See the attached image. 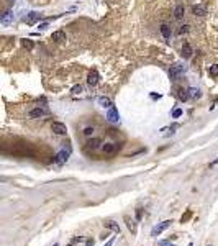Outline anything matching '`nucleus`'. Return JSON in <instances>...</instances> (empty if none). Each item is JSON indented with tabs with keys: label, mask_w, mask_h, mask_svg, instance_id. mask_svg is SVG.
<instances>
[{
	"label": "nucleus",
	"mask_w": 218,
	"mask_h": 246,
	"mask_svg": "<svg viewBox=\"0 0 218 246\" xmlns=\"http://www.w3.org/2000/svg\"><path fill=\"white\" fill-rule=\"evenodd\" d=\"M180 54H182V57H184V59H189V57L192 56V48H190V45H189V43H184V45H182V49H180Z\"/></svg>",
	"instance_id": "f8f14e48"
},
{
	"label": "nucleus",
	"mask_w": 218,
	"mask_h": 246,
	"mask_svg": "<svg viewBox=\"0 0 218 246\" xmlns=\"http://www.w3.org/2000/svg\"><path fill=\"white\" fill-rule=\"evenodd\" d=\"M98 105L104 107V108H112V107H113L112 100L108 99V97H98Z\"/></svg>",
	"instance_id": "dca6fc26"
},
{
	"label": "nucleus",
	"mask_w": 218,
	"mask_h": 246,
	"mask_svg": "<svg viewBox=\"0 0 218 246\" xmlns=\"http://www.w3.org/2000/svg\"><path fill=\"white\" fill-rule=\"evenodd\" d=\"M208 72H210V76H212V77H218V64H213V66H210Z\"/></svg>",
	"instance_id": "412c9836"
},
{
	"label": "nucleus",
	"mask_w": 218,
	"mask_h": 246,
	"mask_svg": "<svg viewBox=\"0 0 218 246\" xmlns=\"http://www.w3.org/2000/svg\"><path fill=\"white\" fill-rule=\"evenodd\" d=\"M67 159H69V151H66V149H61L59 153L54 156V161H56L57 164H64Z\"/></svg>",
	"instance_id": "6e6552de"
},
{
	"label": "nucleus",
	"mask_w": 218,
	"mask_h": 246,
	"mask_svg": "<svg viewBox=\"0 0 218 246\" xmlns=\"http://www.w3.org/2000/svg\"><path fill=\"white\" fill-rule=\"evenodd\" d=\"M85 246H93V240H87Z\"/></svg>",
	"instance_id": "7c9ffc66"
},
{
	"label": "nucleus",
	"mask_w": 218,
	"mask_h": 246,
	"mask_svg": "<svg viewBox=\"0 0 218 246\" xmlns=\"http://www.w3.org/2000/svg\"><path fill=\"white\" fill-rule=\"evenodd\" d=\"M100 140L98 138H92V140H89L87 141V148H90V149H97L98 146H100Z\"/></svg>",
	"instance_id": "6ab92c4d"
},
{
	"label": "nucleus",
	"mask_w": 218,
	"mask_h": 246,
	"mask_svg": "<svg viewBox=\"0 0 218 246\" xmlns=\"http://www.w3.org/2000/svg\"><path fill=\"white\" fill-rule=\"evenodd\" d=\"M161 35L164 36L166 40H169V38H171V35H172V31H171V28H169V25H161Z\"/></svg>",
	"instance_id": "a211bd4d"
},
{
	"label": "nucleus",
	"mask_w": 218,
	"mask_h": 246,
	"mask_svg": "<svg viewBox=\"0 0 218 246\" xmlns=\"http://www.w3.org/2000/svg\"><path fill=\"white\" fill-rule=\"evenodd\" d=\"M189 92H190V97H194V99H199V97L202 95L200 90H199V89H194V87H192V89H189Z\"/></svg>",
	"instance_id": "5701e85b"
},
{
	"label": "nucleus",
	"mask_w": 218,
	"mask_h": 246,
	"mask_svg": "<svg viewBox=\"0 0 218 246\" xmlns=\"http://www.w3.org/2000/svg\"><path fill=\"white\" fill-rule=\"evenodd\" d=\"M84 135H85V136H92V135H93V128L87 126V128L84 130Z\"/></svg>",
	"instance_id": "bb28decb"
},
{
	"label": "nucleus",
	"mask_w": 218,
	"mask_h": 246,
	"mask_svg": "<svg viewBox=\"0 0 218 246\" xmlns=\"http://www.w3.org/2000/svg\"><path fill=\"white\" fill-rule=\"evenodd\" d=\"M113 243H115V238H110V240H108L104 246H113Z\"/></svg>",
	"instance_id": "c756f323"
},
{
	"label": "nucleus",
	"mask_w": 218,
	"mask_h": 246,
	"mask_svg": "<svg viewBox=\"0 0 218 246\" xmlns=\"http://www.w3.org/2000/svg\"><path fill=\"white\" fill-rule=\"evenodd\" d=\"M30 118H41V117H45V115H48V108H41V107H36L33 108V110H30Z\"/></svg>",
	"instance_id": "39448f33"
},
{
	"label": "nucleus",
	"mask_w": 218,
	"mask_h": 246,
	"mask_svg": "<svg viewBox=\"0 0 218 246\" xmlns=\"http://www.w3.org/2000/svg\"><path fill=\"white\" fill-rule=\"evenodd\" d=\"M189 97H190V92L185 90V89H179V99L182 100V102H185V100H189Z\"/></svg>",
	"instance_id": "aec40b11"
},
{
	"label": "nucleus",
	"mask_w": 218,
	"mask_h": 246,
	"mask_svg": "<svg viewBox=\"0 0 218 246\" xmlns=\"http://www.w3.org/2000/svg\"><path fill=\"white\" fill-rule=\"evenodd\" d=\"M192 12H194V15L203 17V15H207V7H203V5H194L192 7Z\"/></svg>",
	"instance_id": "ddd939ff"
},
{
	"label": "nucleus",
	"mask_w": 218,
	"mask_h": 246,
	"mask_svg": "<svg viewBox=\"0 0 218 246\" xmlns=\"http://www.w3.org/2000/svg\"><path fill=\"white\" fill-rule=\"evenodd\" d=\"M180 115H182V110H180V108H176V110L172 112V118H179Z\"/></svg>",
	"instance_id": "a878e982"
},
{
	"label": "nucleus",
	"mask_w": 218,
	"mask_h": 246,
	"mask_svg": "<svg viewBox=\"0 0 218 246\" xmlns=\"http://www.w3.org/2000/svg\"><path fill=\"white\" fill-rule=\"evenodd\" d=\"M125 222H126V227H128V230L131 231L133 235H136V231H138V225H136V222H135L133 218H130L128 215L125 217Z\"/></svg>",
	"instance_id": "9b49d317"
},
{
	"label": "nucleus",
	"mask_w": 218,
	"mask_h": 246,
	"mask_svg": "<svg viewBox=\"0 0 218 246\" xmlns=\"http://www.w3.org/2000/svg\"><path fill=\"white\" fill-rule=\"evenodd\" d=\"M40 18H41V15H40V13H35V12H31V13H28V15L25 17V21H26L28 25H35V23H36V21H38Z\"/></svg>",
	"instance_id": "9d476101"
},
{
	"label": "nucleus",
	"mask_w": 218,
	"mask_h": 246,
	"mask_svg": "<svg viewBox=\"0 0 218 246\" xmlns=\"http://www.w3.org/2000/svg\"><path fill=\"white\" fill-rule=\"evenodd\" d=\"M171 223H172L171 220H166V222H161V223H157V225H156L154 228L151 230V236H159V235H161L164 230H167V228L171 227Z\"/></svg>",
	"instance_id": "f257e3e1"
},
{
	"label": "nucleus",
	"mask_w": 218,
	"mask_h": 246,
	"mask_svg": "<svg viewBox=\"0 0 218 246\" xmlns=\"http://www.w3.org/2000/svg\"><path fill=\"white\" fill-rule=\"evenodd\" d=\"M12 21H13V13H12L10 10H8V12H5L3 15H2V25L7 26V25H10Z\"/></svg>",
	"instance_id": "2eb2a0df"
},
{
	"label": "nucleus",
	"mask_w": 218,
	"mask_h": 246,
	"mask_svg": "<svg viewBox=\"0 0 218 246\" xmlns=\"http://www.w3.org/2000/svg\"><path fill=\"white\" fill-rule=\"evenodd\" d=\"M190 217H192V210H187V212L182 215V218H180V222H182V223H185V222H189V220H190Z\"/></svg>",
	"instance_id": "b1692460"
},
{
	"label": "nucleus",
	"mask_w": 218,
	"mask_h": 246,
	"mask_svg": "<svg viewBox=\"0 0 218 246\" xmlns=\"http://www.w3.org/2000/svg\"><path fill=\"white\" fill-rule=\"evenodd\" d=\"M182 72H184L182 64H174V66H171V69H169V77L172 79V81H177Z\"/></svg>",
	"instance_id": "f03ea898"
},
{
	"label": "nucleus",
	"mask_w": 218,
	"mask_h": 246,
	"mask_svg": "<svg viewBox=\"0 0 218 246\" xmlns=\"http://www.w3.org/2000/svg\"><path fill=\"white\" fill-rule=\"evenodd\" d=\"M51 131L62 136V135L67 133V128H66V125H64V123H61V121H53V123H51Z\"/></svg>",
	"instance_id": "7ed1b4c3"
},
{
	"label": "nucleus",
	"mask_w": 218,
	"mask_h": 246,
	"mask_svg": "<svg viewBox=\"0 0 218 246\" xmlns=\"http://www.w3.org/2000/svg\"><path fill=\"white\" fill-rule=\"evenodd\" d=\"M107 120L110 121V123H118V120H120V113H118V110H117V107L108 108V112H107Z\"/></svg>",
	"instance_id": "20e7f679"
},
{
	"label": "nucleus",
	"mask_w": 218,
	"mask_h": 246,
	"mask_svg": "<svg viewBox=\"0 0 218 246\" xmlns=\"http://www.w3.org/2000/svg\"><path fill=\"white\" fill-rule=\"evenodd\" d=\"M172 246H174V244H172Z\"/></svg>",
	"instance_id": "72a5a7b5"
},
{
	"label": "nucleus",
	"mask_w": 218,
	"mask_h": 246,
	"mask_svg": "<svg viewBox=\"0 0 218 246\" xmlns=\"http://www.w3.org/2000/svg\"><path fill=\"white\" fill-rule=\"evenodd\" d=\"M141 218H143V208L140 207V208H136V220L140 222Z\"/></svg>",
	"instance_id": "393cba45"
},
{
	"label": "nucleus",
	"mask_w": 218,
	"mask_h": 246,
	"mask_svg": "<svg viewBox=\"0 0 218 246\" xmlns=\"http://www.w3.org/2000/svg\"><path fill=\"white\" fill-rule=\"evenodd\" d=\"M184 13H185V7L184 5H177L176 10H174V17H176V20H182Z\"/></svg>",
	"instance_id": "4468645a"
},
{
	"label": "nucleus",
	"mask_w": 218,
	"mask_h": 246,
	"mask_svg": "<svg viewBox=\"0 0 218 246\" xmlns=\"http://www.w3.org/2000/svg\"><path fill=\"white\" fill-rule=\"evenodd\" d=\"M87 84H89L90 87H95V85L98 84V72L95 69L89 72V76H87Z\"/></svg>",
	"instance_id": "423d86ee"
},
{
	"label": "nucleus",
	"mask_w": 218,
	"mask_h": 246,
	"mask_svg": "<svg viewBox=\"0 0 218 246\" xmlns=\"http://www.w3.org/2000/svg\"><path fill=\"white\" fill-rule=\"evenodd\" d=\"M54 246H59V244H54Z\"/></svg>",
	"instance_id": "473e14b6"
},
{
	"label": "nucleus",
	"mask_w": 218,
	"mask_h": 246,
	"mask_svg": "<svg viewBox=\"0 0 218 246\" xmlns=\"http://www.w3.org/2000/svg\"><path fill=\"white\" fill-rule=\"evenodd\" d=\"M81 92H82L81 85H74V87H72V94H81Z\"/></svg>",
	"instance_id": "cd10ccee"
},
{
	"label": "nucleus",
	"mask_w": 218,
	"mask_h": 246,
	"mask_svg": "<svg viewBox=\"0 0 218 246\" xmlns=\"http://www.w3.org/2000/svg\"><path fill=\"white\" fill-rule=\"evenodd\" d=\"M105 227H107V228H110L112 231H115V233H118V235H120V225H118L117 222H112V220H108V222L105 223Z\"/></svg>",
	"instance_id": "f3484780"
},
{
	"label": "nucleus",
	"mask_w": 218,
	"mask_h": 246,
	"mask_svg": "<svg viewBox=\"0 0 218 246\" xmlns=\"http://www.w3.org/2000/svg\"><path fill=\"white\" fill-rule=\"evenodd\" d=\"M187 31H189V25H182V26H180V30H179L180 35H184V33H187Z\"/></svg>",
	"instance_id": "c85d7f7f"
},
{
	"label": "nucleus",
	"mask_w": 218,
	"mask_h": 246,
	"mask_svg": "<svg viewBox=\"0 0 218 246\" xmlns=\"http://www.w3.org/2000/svg\"><path fill=\"white\" fill-rule=\"evenodd\" d=\"M21 45H23V48L30 49V51H31V49H33V46H35V45H33V43H31L30 40H21Z\"/></svg>",
	"instance_id": "4be33fe9"
},
{
	"label": "nucleus",
	"mask_w": 218,
	"mask_h": 246,
	"mask_svg": "<svg viewBox=\"0 0 218 246\" xmlns=\"http://www.w3.org/2000/svg\"><path fill=\"white\" fill-rule=\"evenodd\" d=\"M51 40L56 41V43H62V41H66V33H64L62 30H57V31H54L53 35H51Z\"/></svg>",
	"instance_id": "1a4fd4ad"
},
{
	"label": "nucleus",
	"mask_w": 218,
	"mask_h": 246,
	"mask_svg": "<svg viewBox=\"0 0 218 246\" xmlns=\"http://www.w3.org/2000/svg\"><path fill=\"white\" fill-rule=\"evenodd\" d=\"M102 149H104L105 154H113V153H117V151L120 149V144H117V143H105Z\"/></svg>",
	"instance_id": "0eeeda50"
},
{
	"label": "nucleus",
	"mask_w": 218,
	"mask_h": 246,
	"mask_svg": "<svg viewBox=\"0 0 218 246\" xmlns=\"http://www.w3.org/2000/svg\"><path fill=\"white\" fill-rule=\"evenodd\" d=\"M187 246H194V244H192V243H189V244H187Z\"/></svg>",
	"instance_id": "2f4dec72"
}]
</instances>
